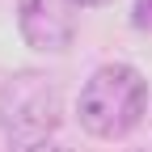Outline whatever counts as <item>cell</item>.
<instances>
[{"label":"cell","mask_w":152,"mask_h":152,"mask_svg":"<svg viewBox=\"0 0 152 152\" xmlns=\"http://www.w3.org/2000/svg\"><path fill=\"white\" fill-rule=\"evenodd\" d=\"M148 110V80L131 64H102L85 80L76 114L80 127L97 140H123L144 123Z\"/></svg>","instance_id":"cell-1"},{"label":"cell","mask_w":152,"mask_h":152,"mask_svg":"<svg viewBox=\"0 0 152 152\" xmlns=\"http://www.w3.org/2000/svg\"><path fill=\"white\" fill-rule=\"evenodd\" d=\"M59 118H64V97H59L55 76L26 68L0 85V131L9 144H17V148L42 144L55 135Z\"/></svg>","instance_id":"cell-2"},{"label":"cell","mask_w":152,"mask_h":152,"mask_svg":"<svg viewBox=\"0 0 152 152\" xmlns=\"http://www.w3.org/2000/svg\"><path fill=\"white\" fill-rule=\"evenodd\" d=\"M76 0H17V30L26 47L42 55H64L76 38Z\"/></svg>","instance_id":"cell-3"},{"label":"cell","mask_w":152,"mask_h":152,"mask_svg":"<svg viewBox=\"0 0 152 152\" xmlns=\"http://www.w3.org/2000/svg\"><path fill=\"white\" fill-rule=\"evenodd\" d=\"M135 26H140V30L152 26V0H140V4H135Z\"/></svg>","instance_id":"cell-4"},{"label":"cell","mask_w":152,"mask_h":152,"mask_svg":"<svg viewBox=\"0 0 152 152\" xmlns=\"http://www.w3.org/2000/svg\"><path fill=\"white\" fill-rule=\"evenodd\" d=\"M17 152H72V148L55 144V140H42V144H30V148H17Z\"/></svg>","instance_id":"cell-5"},{"label":"cell","mask_w":152,"mask_h":152,"mask_svg":"<svg viewBox=\"0 0 152 152\" xmlns=\"http://www.w3.org/2000/svg\"><path fill=\"white\" fill-rule=\"evenodd\" d=\"M80 9H97V4H110V0H76Z\"/></svg>","instance_id":"cell-6"}]
</instances>
